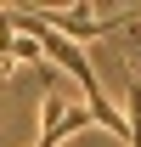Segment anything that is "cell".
<instances>
[{"instance_id":"1","label":"cell","mask_w":141,"mask_h":147,"mask_svg":"<svg viewBox=\"0 0 141 147\" xmlns=\"http://www.w3.org/2000/svg\"><path fill=\"white\" fill-rule=\"evenodd\" d=\"M40 23H51L56 34H68L73 45L79 40H96V34H113L119 23H130V11H119V17H96V6L90 0H79V6H28Z\"/></svg>"},{"instance_id":"2","label":"cell","mask_w":141,"mask_h":147,"mask_svg":"<svg viewBox=\"0 0 141 147\" xmlns=\"http://www.w3.org/2000/svg\"><path fill=\"white\" fill-rule=\"evenodd\" d=\"M85 125H96L85 102L73 108V102H62L56 91H45V102H40V136H34V147H62L68 136H79Z\"/></svg>"},{"instance_id":"3","label":"cell","mask_w":141,"mask_h":147,"mask_svg":"<svg viewBox=\"0 0 141 147\" xmlns=\"http://www.w3.org/2000/svg\"><path fill=\"white\" fill-rule=\"evenodd\" d=\"M124 130H130V147H141V74L130 79V96H124Z\"/></svg>"},{"instance_id":"4","label":"cell","mask_w":141,"mask_h":147,"mask_svg":"<svg viewBox=\"0 0 141 147\" xmlns=\"http://www.w3.org/2000/svg\"><path fill=\"white\" fill-rule=\"evenodd\" d=\"M6 68H11V62H6V57H0V79H6Z\"/></svg>"}]
</instances>
